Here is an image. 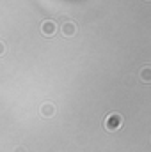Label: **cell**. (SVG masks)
<instances>
[{"label":"cell","instance_id":"cell-2","mask_svg":"<svg viewBox=\"0 0 151 152\" xmlns=\"http://www.w3.org/2000/svg\"><path fill=\"white\" fill-rule=\"evenodd\" d=\"M41 32H43L46 37L53 36V34L57 32V25H55V21H52V20H46V21H43V23H41Z\"/></svg>","mask_w":151,"mask_h":152},{"label":"cell","instance_id":"cell-1","mask_svg":"<svg viewBox=\"0 0 151 152\" xmlns=\"http://www.w3.org/2000/svg\"><path fill=\"white\" fill-rule=\"evenodd\" d=\"M123 126V117L119 113H110L105 118V129L107 131H117Z\"/></svg>","mask_w":151,"mask_h":152},{"label":"cell","instance_id":"cell-5","mask_svg":"<svg viewBox=\"0 0 151 152\" xmlns=\"http://www.w3.org/2000/svg\"><path fill=\"white\" fill-rule=\"evenodd\" d=\"M141 78H142V81L144 83H150L151 76H150V67H144L142 71H141Z\"/></svg>","mask_w":151,"mask_h":152},{"label":"cell","instance_id":"cell-3","mask_svg":"<svg viewBox=\"0 0 151 152\" xmlns=\"http://www.w3.org/2000/svg\"><path fill=\"white\" fill-rule=\"evenodd\" d=\"M39 112H41V115H43V117L50 118V117H53V115H55V106H53L52 103H43Z\"/></svg>","mask_w":151,"mask_h":152},{"label":"cell","instance_id":"cell-6","mask_svg":"<svg viewBox=\"0 0 151 152\" xmlns=\"http://www.w3.org/2000/svg\"><path fill=\"white\" fill-rule=\"evenodd\" d=\"M4 51H5V46H4V42L0 41V55H4Z\"/></svg>","mask_w":151,"mask_h":152},{"label":"cell","instance_id":"cell-4","mask_svg":"<svg viewBox=\"0 0 151 152\" xmlns=\"http://www.w3.org/2000/svg\"><path fill=\"white\" fill-rule=\"evenodd\" d=\"M62 34H64L66 37H73L76 34V25L73 21H66V23L62 25Z\"/></svg>","mask_w":151,"mask_h":152},{"label":"cell","instance_id":"cell-7","mask_svg":"<svg viewBox=\"0 0 151 152\" xmlns=\"http://www.w3.org/2000/svg\"><path fill=\"white\" fill-rule=\"evenodd\" d=\"M16 152H27V151H25L23 147H18V149H16Z\"/></svg>","mask_w":151,"mask_h":152}]
</instances>
